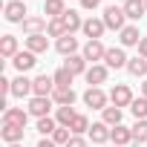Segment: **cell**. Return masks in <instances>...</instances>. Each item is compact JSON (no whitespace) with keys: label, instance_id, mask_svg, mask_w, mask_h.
<instances>
[{"label":"cell","instance_id":"cell-40","mask_svg":"<svg viewBox=\"0 0 147 147\" xmlns=\"http://www.w3.org/2000/svg\"><path fill=\"white\" fill-rule=\"evenodd\" d=\"M38 147H58V144H55L52 138H40V141H38Z\"/></svg>","mask_w":147,"mask_h":147},{"label":"cell","instance_id":"cell-36","mask_svg":"<svg viewBox=\"0 0 147 147\" xmlns=\"http://www.w3.org/2000/svg\"><path fill=\"white\" fill-rule=\"evenodd\" d=\"M69 138H72V130H69V127H58V130L52 133V141H55V144H63V147H66Z\"/></svg>","mask_w":147,"mask_h":147},{"label":"cell","instance_id":"cell-9","mask_svg":"<svg viewBox=\"0 0 147 147\" xmlns=\"http://www.w3.org/2000/svg\"><path fill=\"white\" fill-rule=\"evenodd\" d=\"M26 121H29V110H23V107H9V110L3 113V124L26 127Z\"/></svg>","mask_w":147,"mask_h":147},{"label":"cell","instance_id":"cell-8","mask_svg":"<svg viewBox=\"0 0 147 147\" xmlns=\"http://www.w3.org/2000/svg\"><path fill=\"white\" fill-rule=\"evenodd\" d=\"M104 55H107V46H104L101 40H87V46H84V58H87V63L104 61Z\"/></svg>","mask_w":147,"mask_h":147},{"label":"cell","instance_id":"cell-41","mask_svg":"<svg viewBox=\"0 0 147 147\" xmlns=\"http://www.w3.org/2000/svg\"><path fill=\"white\" fill-rule=\"evenodd\" d=\"M141 95H144V98H147V81H144V84H141Z\"/></svg>","mask_w":147,"mask_h":147},{"label":"cell","instance_id":"cell-4","mask_svg":"<svg viewBox=\"0 0 147 147\" xmlns=\"http://www.w3.org/2000/svg\"><path fill=\"white\" fill-rule=\"evenodd\" d=\"M107 92L101 90V87H90L87 92H84V104L87 107H92V110H107Z\"/></svg>","mask_w":147,"mask_h":147},{"label":"cell","instance_id":"cell-7","mask_svg":"<svg viewBox=\"0 0 147 147\" xmlns=\"http://www.w3.org/2000/svg\"><path fill=\"white\" fill-rule=\"evenodd\" d=\"M127 55H124V49L121 46H113V49H107V55H104V66L107 69H121V66H127Z\"/></svg>","mask_w":147,"mask_h":147},{"label":"cell","instance_id":"cell-5","mask_svg":"<svg viewBox=\"0 0 147 147\" xmlns=\"http://www.w3.org/2000/svg\"><path fill=\"white\" fill-rule=\"evenodd\" d=\"M52 98H40V95H32V101H29V115H35V118H49V110H52Z\"/></svg>","mask_w":147,"mask_h":147},{"label":"cell","instance_id":"cell-27","mask_svg":"<svg viewBox=\"0 0 147 147\" xmlns=\"http://www.w3.org/2000/svg\"><path fill=\"white\" fill-rule=\"evenodd\" d=\"M113 141H115V147H124V144H130V141H133V130H130V127H124V124L113 127Z\"/></svg>","mask_w":147,"mask_h":147},{"label":"cell","instance_id":"cell-10","mask_svg":"<svg viewBox=\"0 0 147 147\" xmlns=\"http://www.w3.org/2000/svg\"><path fill=\"white\" fill-rule=\"evenodd\" d=\"M90 138H92L95 144L113 141V127H110V124H104V121H95V124L90 127Z\"/></svg>","mask_w":147,"mask_h":147},{"label":"cell","instance_id":"cell-24","mask_svg":"<svg viewBox=\"0 0 147 147\" xmlns=\"http://www.w3.org/2000/svg\"><path fill=\"white\" fill-rule=\"evenodd\" d=\"M15 55H18V38L3 35V40H0V58H15Z\"/></svg>","mask_w":147,"mask_h":147},{"label":"cell","instance_id":"cell-16","mask_svg":"<svg viewBox=\"0 0 147 147\" xmlns=\"http://www.w3.org/2000/svg\"><path fill=\"white\" fill-rule=\"evenodd\" d=\"M104 20H98V18H87L84 20V35L90 38V40H101V35H104Z\"/></svg>","mask_w":147,"mask_h":147},{"label":"cell","instance_id":"cell-38","mask_svg":"<svg viewBox=\"0 0 147 147\" xmlns=\"http://www.w3.org/2000/svg\"><path fill=\"white\" fill-rule=\"evenodd\" d=\"M81 6L92 12V9H98V6H101V0H81Z\"/></svg>","mask_w":147,"mask_h":147},{"label":"cell","instance_id":"cell-22","mask_svg":"<svg viewBox=\"0 0 147 147\" xmlns=\"http://www.w3.org/2000/svg\"><path fill=\"white\" fill-rule=\"evenodd\" d=\"M26 49L35 52V55H40V52L49 49V38H46V35H29V38H26Z\"/></svg>","mask_w":147,"mask_h":147},{"label":"cell","instance_id":"cell-19","mask_svg":"<svg viewBox=\"0 0 147 147\" xmlns=\"http://www.w3.org/2000/svg\"><path fill=\"white\" fill-rule=\"evenodd\" d=\"M63 66H66V69L72 72V75H87V69H90V66H87V58H84V55H69Z\"/></svg>","mask_w":147,"mask_h":147},{"label":"cell","instance_id":"cell-23","mask_svg":"<svg viewBox=\"0 0 147 147\" xmlns=\"http://www.w3.org/2000/svg\"><path fill=\"white\" fill-rule=\"evenodd\" d=\"M63 12H66V3H63V0H46V3H43V15H46L49 20L63 18Z\"/></svg>","mask_w":147,"mask_h":147},{"label":"cell","instance_id":"cell-39","mask_svg":"<svg viewBox=\"0 0 147 147\" xmlns=\"http://www.w3.org/2000/svg\"><path fill=\"white\" fill-rule=\"evenodd\" d=\"M138 55L147 58V38H141V43H138Z\"/></svg>","mask_w":147,"mask_h":147},{"label":"cell","instance_id":"cell-21","mask_svg":"<svg viewBox=\"0 0 147 147\" xmlns=\"http://www.w3.org/2000/svg\"><path fill=\"white\" fill-rule=\"evenodd\" d=\"M118 35H121V38H118L121 46H138V43H141V32H138V26H124Z\"/></svg>","mask_w":147,"mask_h":147},{"label":"cell","instance_id":"cell-34","mask_svg":"<svg viewBox=\"0 0 147 147\" xmlns=\"http://www.w3.org/2000/svg\"><path fill=\"white\" fill-rule=\"evenodd\" d=\"M58 130V121L55 118H38V133L40 136H52Z\"/></svg>","mask_w":147,"mask_h":147},{"label":"cell","instance_id":"cell-44","mask_svg":"<svg viewBox=\"0 0 147 147\" xmlns=\"http://www.w3.org/2000/svg\"><path fill=\"white\" fill-rule=\"evenodd\" d=\"M144 6H147V0H144Z\"/></svg>","mask_w":147,"mask_h":147},{"label":"cell","instance_id":"cell-13","mask_svg":"<svg viewBox=\"0 0 147 147\" xmlns=\"http://www.w3.org/2000/svg\"><path fill=\"white\" fill-rule=\"evenodd\" d=\"M12 63H15V69L20 72V75H26V72H29L38 61H35V52H29V49H26V52H18V55L12 58Z\"/></svg>","mask_w":147,"mask_h":147},{"label":"cell","instance_id":"cell-26","mask_svg":"<svg viewBox=\"0 0 147 147\" xmlns=\"http://www.w3.org/2000/svg\"><path fill=\"white\" fill-rule=\"evenodd\" d=\"M29 92H32V81H29L26 75H18V78L12 81V95L23 98V95H29Z\"/></svg>","mask_w":147,"mask_h":147},{"label":"cell","instance_id":"cell-31","mask_svg":"<svg viewBox=\"0 0 147 147\" xmlns=\"http://www.w3.org/2000/svg\"><path fill=\"white\" fill-rule=\"evenodd\" d=\"M69 130H72V136H84V133H90V118L78 113V115H75V121H72V127H69Z\"/></svg>","mask_w":147,"mask_h":147},{"label":"cell","instance_id":"cell-12","mask_svg":"<svg viewBox=\"0 0 147 147\" xmlns=\"http://www.w3.org/2000/svg\"><path fill=\"white\" fill-rule=\"evenodd\" d=\"M75 90H72V87H55V92H52V101L58 104V107H72V104H75Z\"/></svg>","mask_w":147,"mask_h":147},{"label":"cell","instance_id":"cell-29","mask_svg":"<svg viewBox=\"0 0 147 147\" xmlns=\"http://www.w3.org/2000/svg\"><path fill=\"white\" fill-rule=\"evenodd\" d=\"M101 115H104L101 121L110 124V127H118V124H121V110H118V107H107V110H101Z\"/></svg>","mask_w":147,"mask_h":147},{"label":"cell","instance_id":"cell-18","mask_svg":"<svg viewBox=\"0 0 147 147\" xmlns=\"http://www.w3.org/2000/svg\"><path fill=\"white\" fill-rule=\"evenodd\" d=\"M144 12H147L144 0H127V3H124V15H127V20H141Z\"/></svg>","mask_w":147,"mask_h":147},{"label":"cell","instance_id":"cell-43","mask_svg":"<svg viewBox=\"0 0 147 147\" xmlns=\"http://www.w3.org/2000/svg\"><path fill=\"white\" fill-rule=\"evenodd\" d=\"M118 3H127V0H118Z\"/></svg>","mask_w":147,"mask_h":147},{"label":"cell","instance_id":"cell-42","mask_svg":"<svg viewBox=\"0 0 147 147\" xmlns=\"http://www.w3.org/2000/svg\"><path fill=\"white\" fill-rule=\"evenodd\" d=\"M6 147H23V144H6Z\"/></svg>","mask_w":147,"mask_h":147},{"label":"cell","instance_id":"cell-17","mask_svg":"<svg viewBox=\"0 0 147 147\" xmlns=\"http://www.w3.org/2000/svg\"><path fill=\"white\" fill-rule=\"evenodd\" d=\"M55 49H58L63 58H69V55H78V38H72V35H63L61 40H55Z\"/></svg>","mask_w":147,"mask_h":147},{"label":"cell","instance_id":"cell-37","mask_svg":"<svg viewBox=\"0 0 147 147\" xmlns=\"http://www.w3.org/2000/svg\"><path fill=\"white\" fill-rule=\"evenodd\" d=\"M66 147H87V138H84V136H72Z\"/></svg>","mask_w":147,"mask_h":147},{"label":"cell","instance_id":"cell-20","mask_svg":"<svg viewBox=\"0 0 147 147\" xmlns=\"http://www.w3.org/2000/svg\"><path fill=\"white\" fill-rule=\"evenodd\" d=\"M46 26H49V20H43V18H26L23 20L26 35H46Z\"/></svg>","mask_w":147,"mask_h":147},{"label":"cell","instance_id":"cell-6","mask_svg":"<svg viewBox=\"0 0 147 147\" xmlns=\"http://www.w3.org/2000/svg\"><path fill=\"white\" fill-rule=\"evenodd\" d=\"M52 92H55V78H49V75H38V78L32 81V95L52 98Z\"/></svg>","mask_w":147,"mask_h":147},{"label":"cell","instance_id":"cell-11","mask_svg":"<svg viewBox=\"0 0 147 147\" xmlns=\"http://www.w3.org/2000/svg\"><path fill=\"white\" fill-rule=\"evenodd\" d=\"M61 23H63L66 35H75L78 29H84V20H81V15H78L75 9H66V12H63V18H61Z\"/></svg>","mask_w":147,"mask_h":147},{"label":"cell","instance_id":"cell-28","mask_svg":"<svg viewBox=\"0 0 147 147\" xmlns=\"http://www.w3.org/2000/svg\"><path fill=\"white\" fill-rule=\"evenodd\" d=\"M75 110L72 107H58V113H55V121H58V127H72V121H75Z\"/></svg>","mask_w":147,"mask_h":147},{"label":"cell","instance_id":"cell-3","mask_svg":"<svg viewBox=\"0 0 147 147\" xmlns=\"http://www.w3.org/2000/svg\"><path fill=\"white\" fill-rule=\"evenodd\" d=\"M110 101H113V107H118V110L130 107V104H133V92H130V87H127V84H115L113 92H110Z\"/></svg>","mask_w":147,"mask_h":147},{"label":"cell","instance_id":"cell-2","mask_svg":"<svg viewBox=\"0 0 147 147\" xmlns=\"http://www.w3.org/2000/svg\"><path fill=\"white\" fill-rule=\"evenodd\" d=\"M3 18H6L9 23H23V20L29 18V12H26V6H23V0H9V3L3 6Z\"/></svg>","mask_w":147,"mask_h":147},{"label":"cell","instance_id":"cell-14","mask_svg":"<svg viewBox=\"0 0 147 147\" xmlns=\"http://www.w3.org/2000/svg\"><path fill=\"white\" fill-rule=\"evenodd\" d=\"M107 75H110V69H107L104 63H92V66L87 69V84H90V87H98V84L107 81Z\"/></svg>","mask_w":147,"mask_h":147},{"label":"cell","instance_id":"cell-30","mask_svg":"<svg viewBox=\"0 0 147 147\" xmlns=\"http://www.w3.org/2000/svg\"><path fill=\"white\" fill-rule=\"evenodd\" d=\"M130 110H133L136 121H144V118H147V98H144V95H141V98H133Z\"/></svg>","mask_w":147,"mask_h":147},{"label":"cell","instance_id":"cell-32","mask_svg":"<svg viewBox=\"0 0 147 147\" xmlns=\"http://www.w3.org/2000/svg\"><path fill=\"white\" fill-rule=\"evenodd\" d=\"M52 78H55V87H72V78H75V75H72V72H69L66 66H61V69L55 72V75H52Z\"/></svg>","mask_w":147,"mask_h":147},{"label":"cell","instance_id":"cell-15","mask_svg":"<svg viewBox=\"0 0 147 147\" xmlns=\"http://www.w3.org/2000/svg\"><path fill=\"white\" fill-rule=\"evenodd\" d=\"M23 130H26V127H18V124H3V130H0V138H3L6 144H20V141H23Z\"/></svg>","mask_w":147,"mask_h":147},{"label":"cell","instance_id":"cell-33","mask_svg":"<svg viewBox=\"0 0 147 147\" xmlns=\"http://www.w3.org/2000/svg\"><path fill=\"white\" fill-rule=\"evenodd\" d=\"M46 35H49V38H58V40H61V38L66 35V29H63V23H61V18H55V20H49V26H46Z\"/></svg>","mask_w":147,"mask_h":147},{"label":"cell","instance_id":"cell-1","mask_svg":"<svg viewBox=\"0 0 147 147\" xmlns=\"http://www.w3.org/2000/svg\"><path fill=\"white\" fill-rule=\"evenodd\" d=\"M101 20H104V26H107V29H115V32H121V29L127 26V23H124V20H127V15H124V6H107Z\"/></svg>","mask_w":147,"mask_h":147},{"label":"cell","instance_id":"cell-35","mask_svg":"<svg viewBox=\"0 0 147 147\" xmlns=\"http://www.w3.org/2000/svg\"><path fill=\"white\" fill-rule=\"evenodd\" d=\"M130 130H133V141H144L147 144V118L144 121H136Z\"/></svg>","mask_w":147,"mask_h":147},{"label":"cell","instance_id":"cell-25","mask_svg":"<svg viewBox=\"0 0 147 147\" xmlns=\"http://www.w3.org/2000/svg\"><path fill=\"white\" fill-rule=\"evenodd\" d=\"M127 72H130V75H136V78L147 75V58H141V55L130 58V61H127Z\"/></svg>","mask_w":147,"mask_h":147}]
</instances>
